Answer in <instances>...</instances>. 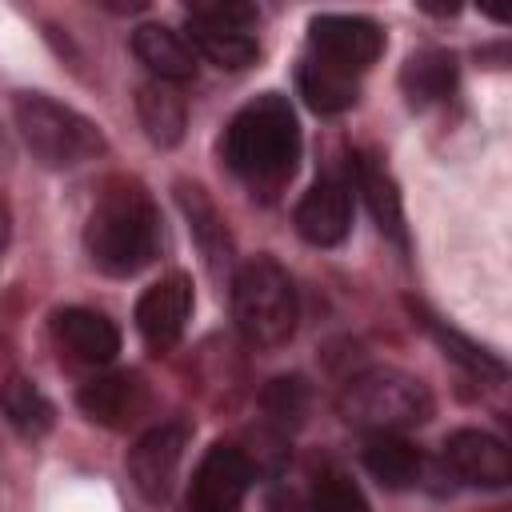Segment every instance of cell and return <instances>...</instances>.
Returning a JSON list of instances; mask_svg holds the SVG:
<instances>
[{"mask_svg":"<svg viewBox=\"0 0 512 512\" xmlns=\"http://www.w3.org/2000/svg\"><path fill=\"white\" fill-rule=\"evenodd\" d=\"M84 248L108 276H132L160 252V212L132 176H112L84 224Z\"/></svg>","mask_w":512,"mask_h":512,"instance_id":"6da1fadb","label":"cell"},{"mask_svg":"<svg viewBox=\"0 0 512 512\" xmlns=\"http://www.w3.org/2000/svg\"><path fill=\"white\" fill-rule=\"evenodd\" d=\"M300 160V124L284 96L264 92L224 128V164L252 188H280Z\"/></svg>","mask_w":512,"mask_h":512,"instance_id":"7a4b0ae2","label":"cell"},{"mask_svg":"<svg viewBox=\"0 0 512 512\" xmlns=\"http://www.w3.org/2000/svg\"><path fill=\"white\" fill-rule=\"evenodd\" d=\"M340 416L360 428V432H404V428H420L432 420V392L420 376L404 372V368H368L356 372L340 396H336Z\"/></svg>","mask_w":512,"mask_h":512,"instance_id":"3957f363","label":"cell"},{"mask_svg":"<svg viewBox=\"0 0 512 512\" xmlns=\"http://www.w3.org/2000/svg\"><path fill=\"white\" fill-rule=\"evenodd\" d=\"M232 316L252 348H280L292 340L300 304L292 276L272 256H252L232 276Z\"/></svg>","mask_w":512,"mask_h":512,"instance_id":"277c9868","label":"cell"},{"mask_svg":"<svg viewBox=\"0 0 512 512\" xmlns=\"http://www.w3.org/2000/svg\"><path fill=\"white\" fill-rule=\"evenodd\" d=\"M12 112H16L20 140L44 168H76V164L96 160L108 148L104 132L88 116H80L76 108L44 92H16Z\"/></svg>","mask_w":512,"mask_h":512,"instance_id":"5b68a950","label":"cell"},{"mask_svg":"<svg viewBox=\"0 0 512 512\" xmlns=\"http://www.w3.org/2000/svg\"><path fill=\"white\" fill-rule=\"evenodd\" d=\"M308 44H312L316 60H324V64L356 76V72L372 68L376 56L384 52V32L372 20H364V16L324 12V16H312Z\"/></svg>","mask_w":512,"mask_h":512,"instance_id":"8992f818","label":"cell"},{"mask_svg":"<svg viewBox=\"0 0 512 512\" xmlns=\"http://www.w3.org/2000/svg\"><path fill=\"white\" fill-rule=\"evenodd\" d=\"M184 444H188V424L168 420L148 428L132 448H128V476L136 484V492L148 504H164L176 488V472L184 460Z\"/></svg>","mask_w":512,"mask_h":512,"instance_id":"52a82bcc","label":"cell"},{"mask_svg":"<svg viewBox=\"0 0 512 512\" xmlns=\"http://www.w3.org/2000/svg\"><path fill=\"white\" fill-rule=\"evenodd\" d=\"M252 488V460L232 444H212L192 476L188 512H240Z\"/></svg>","mask_w":512,"mask_h":512,"instance_id":"ba28073f","label":"cell"},{"mask_svg":"<svg viewBox=\"0 0 512 512\" xmlns=\"http://www.w3.org/2000/svg\"><path fill=\"white\" fill-rule=\"evenodd\" d=\"M188 316H192V280L184 272L156 280L136 300V328L152 352H168L184 336Z\"/></svg>","mask_w":512,"mask_h":512,"instance_id":"9c48e42d","label":"cell"},{"mask_svg":"<svg viewBox=\"0 0 512 512\" xmlns=\"http://www.w3.org/2000/svg\"><path fill=\"white\" fill-rule=\"evenodd\" d=\"M444 464L452 468L456 480L476 488H504L512 480V456L504 440L480 428H456L444 440Z\"/></svg>","mask_w":512,"mask_h":512,"instance_id":"30bf717a","label":"cell"},{"mask_svg":"<svg viewBox=\"0 0 512 512\" xmlns=\"http://www.w3.org/2000/svg\"><path fill=\"white\" fill-rule=\"evenodd\" d=\"M76 404L88 420L104 428H128L148 412V388L136 372H104L80 384Z\"/></svg>","mask_w":512,"mask_h":512,"instance_id":"8fae6325","label":"cell"},{"mask_svg":"<svg viewBox=\"0 0 512 512\" xmlns=\"http://www.w3.org/2000/svg\"><path fill=\"white\" fill-rule=\"evenodd\" d=\"M52 340L76 364H92V368L112 364L120 352V328L92 308H60L52 316Z\"/></svg>","mask_w":512,"mask_h":512,"instance_id":"7c38bea8","label":"cell"},{"mask_svg":"<svg viewBox=\"0 0 512 512\" xmlns=\"http://www.w3.org/2000/svg\"><path fill=\"white\" fill-rule=\"evenodd\" d=\"M296 228L308 244H320V248H332L348 236L352 228V192L344 180H316L304 200L296 204Z\"/></svg>","mask_w":512,"mask_h":512,"instance_id":"4fadbf2b","label":"cell"},{"mask_svg":"<svg viewBox=\"0 0 512 512\" xmlns=\"http://www.w3.org/2000/svg\"><path fill=\"white\" fill-rule=\"evenodd\" d=\"M176 204L188 220V232L200 248V256L212 264V272L228 268L232 264V232H228V220L220 216V208L208 200V192L200 184H188L180 180L176 184Z\"/></svg>","mask_w":512,"mask_h":512,"instance_id":"5bb4252c","label":"cell"},{"mask_svg":"<svg viewBox=\"0 0 512 512\" xmlns=\"http://www.w3.org/2000/svg\"><path fill=\"white\" fill-rule=\"evenodd\" d=\"M132 52L152 72V80L180 84V80H188L196 72V52H192L188 36H180L168 24H140L132 32Z\"/></svg>","mask_w":512,"mask_h":512,"instance_id":"9a60e30c","label":"cell"},{"mask_svg":"<svg viewBox=\"0 0 512 512\" xmlns=\"http://www.w3.org/2000/svg\"><path fill=\"white\" fill-rule=\"evenodd\" d=\"M136 116H140L152 144L176 148L184 140V128H188V100L176 84L148 80V84L136 88Z\"/></svg>","mask_w":512,"mask_h":512,"instance_id":"2e32d148","label":"cell"},{"mask_svg":"<svg viewBox=\"0 0 512 512\" xmlns=\"http://www.w3.org/2000/svg\"><path fill=\"white\" fill-rule=\"evenodd\" d=\"M400 88H404L412 108H428V104L444 100L456 88V56L444 48L412 52L400 68Z\"/></svg>","mask_w":512,"mask_h":512,"instance_id":"e0dca14e","label":"cell"},{"mask_svg":"<svg viewBox=\"0 0 512 512\" xmlns=\"http://www.w3.org/2000/svg\"><path fill=\"white\" fill-rule=\"evenodd\" d=\"M352 172H356V184H360V192H364V200H368V208H372L376 228H380L392 244L404 248V244H408L404 208H400V192H396L392 176L384 172V164H376V156H356Z\"/></svg>","mask_w":512,"mask_h":512,"instance_id":"ac0fdd59","label":"cell"},{"mask_svg":"<svg viewBox=\"0 0 512 512\" xmlns=\"http://www.w3.org/2000/svg\"><path fill=\"white\" fill-rule=\"evenodd\" d=\"M364 468L384 484V488H412L420 480L424 456L412 440L396 436V432H380L364 444Z\"/></svg>","mask_w":512,"mask_h":512,"instance_id":"d6986e66","label":"cell"},{"mask_svg":"<svg viewBox=\"0 0 512 512\" xmlns=\"http://www.w3.org/2000/svg\"><path fill=\"white\" fill-rule=\"evenodd\" d=\"M296 84H300V96L308 100V108H316V112H324V116L352 108L356 96H360L356 76H348V72H340V68H332V64H324V60H316V56L300 60Z\"/></svg>","mask_w":512,"mask_h":512,"instance_id":"ffe728a7","label":"cell"},{"mask_svg":"<svg viewBox=\"0 0 512 512\" xmlns=\"http://www.w3.org/2000/svg\"><path fill=\"white\" fill-rule=\"evenodd\" d=\"M0 412H4V420H8L20 436H28V440L44 436V432L52 428V420H56L48 396H44L28 376H20V372H12V376L0 380Z\"/></svg>","mask_w":512,"mask_h":512,"instance_id":"44dd1931","label":"cell"},{"mask_svg":"<svg viewBox=\"0 0 512 512\" xmlns=\"http://www.w3.org/2000/svg\"><path fill=\"white\" fill-rule=\"evenodd\" d=\"M188 44L208 64L228 68V72H240V68H248L260 56V48H256V40L248 32H204V28H192L188 32Z\"/></svg>","mask_w":512,"mask_h":512,"instance_id":"7402d4cb","label":"cell"},{"mask_svg":"<svg viewBox=\"0 0 512 512\" xmlns=\"http://www.w3.org/2000/svg\"><path fill=\"white\" fill-rule=\"evenodd\" d=\"M412 312L420 316V324H424V328L432 332V340H436V344H440V348H444V352H448L452 360H460L464 368H472V372H480V376H496V380L504 376V364H500V360H496V356H492L488 348L472 344L468 336H460L456 328L440 324L436 316H428V312H424V308H416V304H412Z\"/></svg>","mask_w":512,"mask_h":512,"instance_id":"603a6c76","label":"cell"},{"mask_svg":"<svg viewBox=\"0 0 512 512\" xmlns=\"http://www.w3.org/2000/svg\"><path fill=\"white\" fill-rule=\"evenodd\" d=\"M260 404H264V416H268L272 424H280V428H300L304 416H308L312 392H308V384H304L300 376H276V380L264 388Z\"/></svg>","mask_w":512,"mask_h":512,"instance_id":"cb8c5ba5","label":"cell"},{"mask_svg":"<svg viewBox=\"0 0 512 512\" xmlns=\"http://www.w3.org/2000/svg\"><path fill=\"white\" fill-rule=\"evenodd\" d=\"M188 20L192 28H204V32H244L260 20V12L248 0H192Z\"/></svg>","mask_w":512,"mask_h":512,"instance_id":"d4e9b609","label":"cell"},{"mask_svg":"<svg viewBox=\"0 0 512 512\" xmlns=\"http://www.w3.org/2000/svg\"><path fill=\"white\" fill-rule=\"evenodd\" d=\"M312 512H372V508L344 472H328L312 492Z\"/></svg>","mask_w":512,"mask_h":512,"instance_id":"484cf974","label":"cell"},{"mask_svg":"<svg viewBox=\"0 0 512 512\" xmlns=\"http://www.w3.org/2000/svg\"><path fill=\"white\" fill-rule=\"evenodd\" d=\"M8 232H12V216H8V204L0 200V252L8 248Z\"/></svg>","mask_w":512,"mask_h":512,"instance_id":"4316f807","label":"cell"},{"mask_svg":"<svg viewBox=\"0 0 512 512\" xmlns=\"http://www.w3.org/2000/svg\"><path fill=\"white\" fill-rule=\"evenodd\" d=\"M4 160H12V140H8V132H4V124H0V164Z\"/></svg>","mask_w":512,"mask_h":512,"instance_id":"83f0119b","label":"cell"},{"mask_svg":"<svg viewBox=\"0 0 512 512\" xmlns=\"http://www.w3.org/2000/svg\"><path fill=\"white\" fill-rule=\"evenodd\" d=\"M500 512H504V508H500Z\"/></svg>","mask_w":512,"mask_h":512,"instance_id":"f1b7e54d","label":"cell"}]
</instances>
